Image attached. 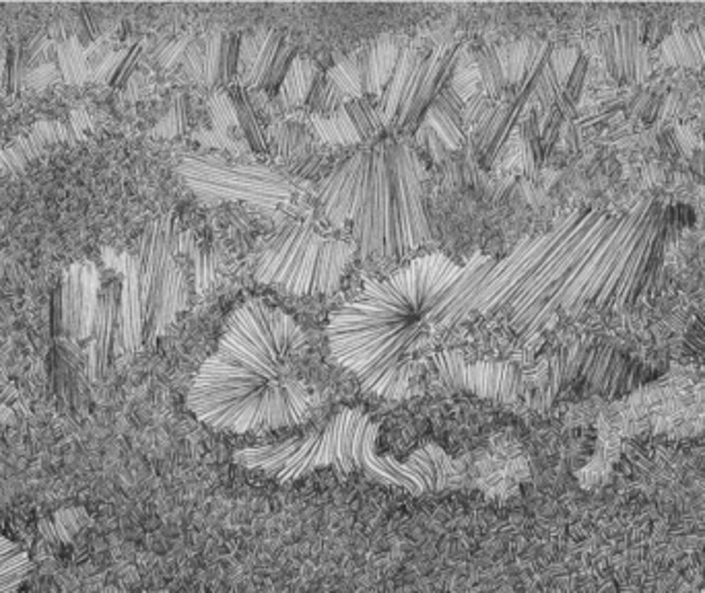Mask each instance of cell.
Returning a JSON list of instances; mask_svg holds the SVG:
<instances>
[{"label":"cell","instance_id":"1","mask_svg":"<svg viewBox=\"0 0 705 593\" xmlns=\"http://www.w3.org/2000/svg\"><path fill=\"white\" fill-rule=\"evenodd\" d=\"M675 206L639 198L629 213L582 206L515 243L501 258H474L438 297L431 328L501 317L528 342L588 307L633 305L654 290Z\"/></svg>","mask_w":705,"mask_h":593},{"label":"cell","instance_id":"2","mask_svg":"<svg viewBox=\"0 0 705 593\" xmlns=\"http://www.w3.org/2000/svg\"><path fill=\"white\" fill-rule=\"evenodd\" d=\"M188 410L225 433H270L310 423L320 396L308 369V336L285 309L247 299L188 389Z\"/></svg>","mask_w":705,"mask_h":593},{"label":"cell","instance_id":"3","mask_svg":"<svg viewBox=\"0 0 705 593\" xmlns=\"http://www.w3.org/2000/svg\"><path fill=\"white\" fill-rule=\"evenodd\" d=\"M464 266L433 252L419 256L342 303L330 315L326 338L330 355L353 373L365 392L386 400L414 394L413 353L438 297Z\"/></svg>","mask_w":705,"mask_h":593},{"label":"cell","instance_id":"4","mask_svg":"<svg viewBox=\"0 0 705 593\" xmlns=\"http://www.w3.org/2000/svg\"><path fill=\"white\" fill-rule=\"evenodd\" d=\"M328 221L363 258L402 260L433 241L423 167L400 134H382L332 167L317 186Z\"/></svg>","mask_w":705,"mask_h":593},{"label":"cell","instance_id":"5","mask_svg":"<svg viewBox=\"0 0 705 593\" xmlns=\"http://www.w3.org/2000/svg\"><path fill=\"white\" fill-rule=\"evenodd\" d=\"M380 425L363 410L341 408L322 427L283 441L235 451L233 459L276 482H295L317 470L361 474L371 482L400 488L409 495H436L468 486L466 459H456L443 447L427 443L409 457L378 451Z\"/></svg>","mask_w":705,"mask_h":593},{"label":"cell","instance_id":"6","mask_svg":"<svg viewBox=\"0 0 705 593\" xmlns=\"http://www.w3.org/2000/svg\"><path fill=\"white\" fill-rule=\"evenodd\" d=\"M353 258V243L326 237L308 221L289 216L258 243L252 272L258 283L287 295L322 297L339 290Z\"/></svg>","mask_w":705,"mask_h":593},{"label":"cell","instance_id":"7","mask_svg":"<svg viewBox=\"0 0 705 593\" xmlns=\"http://www.w3.org/2000/svg\"><path fill=\"white\" fill-rule=\"evenodd\" d=\"M605 416L602 464H614L623 443L641 435L695 437L705 433V377L677 375L612 402Z\"/></svg>","mask_w":705,"mask_h":593},{"label":"cell","instance_id":"8","mask_svg":"<svg viewBox=\"0 0 705 593\" xmlns=\"http://www.w3.org/2000/svg\"><path fill=\"white\" fill-rule=\"evenodd\" d=\"M177 173L196 196L213 206L223 202H247L264 211L291 204L297 184L279 167L231 159L219 153H192L177 161Z\"/></svg>","mask_w":705,"mask_h":593},{"label":"cell","instance_id":"9","mask_svg":"<svg viewBox=\"0 0 705 593\" xmlns=\"http://www.w3.org/2000/svg\"><path fill=\"white\" fill-rule=\"evenodd\" d=\"M182 229L173 213L153 218L139 237L136 276L143 305V342L151 346L186 305L188 285L180 264Z\"/></svg>","mask_w":705,"mask_h":593},{"label":"cell","instance_id":"10","mask_svg":"<svg viewBox=\"0 0 705 593\" xmlns=\"http://www.w3.org/2000/svg\"><path fill=\"white\" fill-rule=\"evenodd\" d=\"M433 385L448 394H468L497 404H520L528 398L526 371L513 360H472L458 351H443L429 360Z\"/></svg>","mask_w":705,"mask_h":593},{"label":"cell","instance_id":"11","mask_svg":"<svg viewBox=\"0 0 705 593\" xmlns=\"http://www.w3.org/2000/svg\"><path fill=\"white\" fill-rule=\"evenodd\" d=\"M409 40L386 35L371 42L367 48L351 54L324 74V81L344 99H371L373 103L382 97L392 81L400 56Z\"/></svg>","mask_w":705,"mask_h":593},{"label":"cell","instance_id":"12","mask_svg":"<svg viewBox=\"0 0 705 593\" xmlns=\"http://www.w3.org/2000/svg\"><path fill=\"white\" fill-rule=\"evenodd\" d=\"M466 128V103L460 93L448 85L427 110L419 126V139L427 144L433 159L441 161L468 143Z\"/></svg>","mask_w":705,"mask_h":593},{"label":"cell","instance_id":"13","mask_svg":"<svg viewBox=\"0 0 705 593\" xmlns=\"http://www.w3.org/2000/svg\"><path fill=\"white\" fill-rule=\"evenodd\" d=\"M99 274L91 262L73 264L60 285V313L62 330L71 340H83L91 334V324L98 307Z\"/></svg>","mask_w":705,"mask_h":593},{"label":"cell","instance_id":"14","mask_svg":"<svg viewBox=\"0 0 705 593\" xmlns=\"http://www.w3.org/2000/svg\"><path fill=\"white\" fill-rule=\"evenodd\" d=\"M310 119L317 136L324 143L337 146H361L386 134L371 99H351L339 112L330 116L312 114Z\"/></svg>","mask_w":705,"mask_h":593},{"label":"cell","instance_id":"15","mask_svg":"<svg viewBox=\"0 0 705 593\" xmlns=\"http://www.w3.org/2000/svg\"><path fill=\"white\" fill-rule=\"evenodd\" d=\"M530 93H511L501 101L491 103L486 114L477 126H472L470 141L472 153L481 167H491L499 157L503 144L508 143L511 130L520 122L526 105L530 103Z\"/></svg>","mask_w":705,"mask_h":593},{"label":"cell","instance_id":"16","mask_svg":"<svg viewBox=\"0 0 705 593\" xmlns=\"http://www.w3.org/2000/svg\"><path fill=\"white\" fill-rule=\"evenodd\" d=\"M83 136L73 119H49L35 124L27 134L0 146V175L17 173L40 159L49 148L71 144Z\"/></svg>","mask_w":705,"mask_h":593},{"label":"cell","instance_id":"17","mask_svg":"<svg viewBox=\"0 0 705 593\" xmlns=\"http://www.w3.org/2000/svg\"><path fill=\"white\" fill-rule=\"evenodd\" d=\"M608 72L621 83H637L650 72V56L643 44V25L627 21L608 29L600 37Z\"/></svg>","mask_w":705,"mask_h":593},{"label":"cell","instance_id":"18","mask_svg":"<svg viewBox=\"0 0 705 593\" xmlns=\"http://www.w3.org/2000/svg\"><path fill=\"white\" fill-rule=\"evenodd\" d=\"M295 60V48L279 35L270 33L256 48L254 56L242 69L243 91H274L283 85L287 72Z\"/></svg>","mask_w":705,"mask_h":593},{"label":"cell","instance_id":"19","mask_svg":"<svg viewBox=\"0 0 705 593\" xmlns=\"http://www.w3.org/2000/svg\"><path fill=\"white\" fill-rule=\"evenodd\" d=\"M118 303L120 286L107 285L101 288L98 307L91 324V346H89V380L101 381L105 377L112 356H116L118 340Z\"/></svg>","mask_w":705,"mask_h":593},{"label":"cell","instance_id":"20","mask_svg":"<svg viewBox=\"0 0 705 593\" xmlns=\"http://www.w3.org/2000/svg\"><path fill=\"white\" fill-rule=\"evenodd\" d=\"M145 348L143 342V305L132 254L124 258V276L118 303V340L116 356H132Z\"/></svg>","mask_w":705,"mask_h":593},{"label":"cell","instance_id":"21","mask_svg":"<svg viewBox=\"0 0 705 593\" xmlns=\"http://www.w3.org/2000/svg\"><path fill=\"white\" fill-rule=\"evenodd\" d=\"M240 37L231 33H213L206 37V64L204 81L206 89L219 91L229 87L240 71Z\"/></svg>","mask_w":705,"mask_h":593},{"label":"cell","instance_id":"22","mask_svg":"<svg viewBox=\"0 0 705 593\" xmlns=\"http://www.w3.org/2000/svg\"><path fill=\"white\" fill-rule=\"evenodd\" d=\"M660 60L675 69L705 66V25L668 35L660 44Z\"/></svg>","mask_w":705,"mask_h":593},{"label":"cell","instance_id":"23","mask_svg":"<svg viewBox=\"0 0 705 593\" xmlns=\"http://www.w3.org/2000/svg\"><path fill=\"white\" fill-rule=\"evenodd\" d=\"M33 569L29 552L0 532V593H17Z\"/></svg>","mask_w":705,"mask_h":593},{"label":"cell","instance_id":"24","mask_svg":"<svg viewBox=\"0 0 705 593\" xmlns=\"http://www.w3.org/2000/svg\"><path fill=\"white\" fill-rule=\"evenodd\" d=\"M320 74L322 72L317 71V66L312 60L295 58L285 81H283V85L279 87L283 103L289 105V107H297V105H303V103L308 105L310 93H312Z\"/></svg>","mask_w":705,"mask_h":593},{"label":"cell","instance_id":"25","mask_svg":"<svg viewBox=\"0 0 705 593\" xmlns=\"http://www.w3.org/2000/svg\"><path fill=\"white\" fill-rule=\"evenodd\" d=\"M231 105H233V114H235V122L242 130V134L245 136L247 144L258 151V153H267L268 151V136L264 132V126L260 124V118L252 105V99L247 95V91H243L242 87L231 91Z\"/></svg>","mask_w":705,"mask_h":593},{"label":"cell","instance_id":"26","mask_svg":"<svg viewBox=\"0 0 705 593\" xmlns=\"http://www.w3.org/2000/svg\"><path fill=\"white\" fill-rule=\"evenodd\" d=\"M89 525V513L85 509H62L49 519L40 523L42 536L54 544H71L74 538Z\"/></svg>","mask_w":705,"mask_h":593},{"label":"cell","instance_id":"27","mask_svg":"<svg viewBox=\"0 0 705 593\" xmlns=\"http://www.w3.org/2000/svg\"><path fill=\"white\" fill-rule=\"evenodd\" d=\"M474 62L481 74L483 83V93H485L493 103L501 101L508 95V83H506V72L501 66L499 54L495 46H481L474 49Z\"/></svg>","mask_w":705,"mask_h":593},{"label":"cell","instance_id":"28","mask_svg":"<svg viewBox=\"0 0 705 593\" xmlns=\"http://www.w3.org/2000/svg\"><path fill=\"white\" fill-rule=\"evenodd\" d=\"M56 58L58 66L66 83L78 85L89 81V64H87V49L81 44V40L71 33L62 37L56 46Z\"/></svg>","mask_w":705,"mask_h":593},{"label":"cell","instance_id":"29","mask_svg":"<svg viewBox=\"0 0 705 593\" xmlns=\"http://www.w3.org/2000/svg\"><path fill=\"white\" fill-rule=\"evenodd\" d=\"M274 141L285 159H295L310 151V134L297 124H281L274 130Z\"/></svg>","mask_w":705,"mask_h":593},{"label":"cell","instance_id":"30","mask_svg":"<svg viewBox=\"0 0 705 593\" xmlns=\"http://www.w3.org/2000/svg\"><path fill=\"white\" fill-rule=\"evenodd\" d=\"M190 122H192L190 97H177V101L173 103L170 114H168L165 119L157 126L155 132L161 134V136H177V134H182L186 128H190Z\"/></svg>","mask_w":705,"mask_h":593},{"label":"cell","instance_id":"31","mask_svg":"<svg viewBox=\"0 0 705 593\" xmlns=\"http://www.w3.org/2000/svg\"><path fill=\"white\" fill-rule=\"evenodd\" d=\"M139 56H141V44H136V46L126 49V52L120 56V60H118V66H116V72H114V76H112L110 83H112V85H122V83L130 76V72L134 69Z\"/></svg>","mask_w":705,"mask_h":593},{"label":"cell","instance_id":"32","mask_svg":"<svg viewBox=\"0 0 705 593\" xmlns=\"http://www.w3.org/2000/svg\"><path fill=\"white\" fill-rule=\"evenodd\" d=\"M687 348L689 351H704L705 348V317H699L693 328L687 334Z\"/></svg>","mask_w":705,"mask_h":593},{"label":"cell","instance_id":"33","mask_svg":"<svg viewBox=\"0 0 705 593\" xmlns=\"http://www.w3.org/2000/svg\"><path fill=\"white\" fill-rule=\"evenodd\" d=\"M101 593H132L128 589H122V587H116V585H110V587H103ZM146 593H170V592H146Z\"/></svg>","mask_w":705,"mask_h":593}]
</instances>
